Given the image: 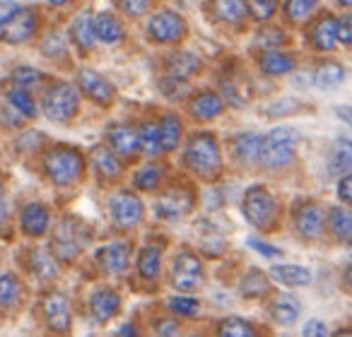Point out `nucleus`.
<instances>
[{"label":"nucleus","instance_id":"nucleus-36","mask_svg":"<svg viewBox=\"0 0 352 337\" xmlns=\"http://www.w3.org/2000/svg\"><path fill=\"white\" fill-rule=\"evenodd\" d=\"M160 268H162V246H145L138 255V272L142 279L152 282V279L160 277Z\"/></svg>","mask_w":352,"mask_h":337},{"label":"nucleus","instance_id":"nucleus-38","mask_svg":"<svg viewBox=\"0 0 352 337\" xmlns=\"http://www.w3.org/2000/svg\"><path fill=\"white\" fill-rule=\"evenodd\" d=\"M239 292L244 299H261L265 294H270V277H265L261 270H249L241 277Z\"/></svg>","mask_w":352,"mask_h":337},{"label":"nucleus","instance_id":"nucleus-4","mask_svg":"<svg viewBox=\"0 0 352 337\" xmlns=\"http://www.w3.org/2000/svg\"><path fill=\"white\" fill-rule=\"evenodd\" d=\"M299 132L292 126H278L263 137L261 147V161L268 169H283L294 161V147H297Z\"/></svg>","mask_w":352,"mask_h":337},{"label":"nucleus","instance_id":"nucleus-3","mask_svg":"<svg viewBox=\"0 0 352 337\" xmlns=\"http://www.w3.org/2000/svg\"><path fill=\"white\" fill-rule=\"evenodd\" d=\"M92 241V229L87 222L78 220V217H65L58 222V226L54 229V239H51V255L63 263L75 260Z\"/></svg>","mask_w":352,"mask_h":337},{"label":"nucleus","instance_id":"nucleus-47","mask_svg":"<svg viewBox=\"0 0 352 337\" xmlns=\"http://www.w3.org/2000/svg\"><path fill=\"white\" fill-rule=\"evenodd\" d=\"M249 15L254 17V20L258 22H265L270 20V17L275 15V10H278V3H273V0H256V3H249Z\"/></svg>","mask_w":352,"mask_h":337},{"label":"nucleus","instance_id":"nucleus-16","mask_svg":"<svg viewBox=\"0 0 352 337\" xmlns=\"http://www.w3.org/2000/svg\"><path fill=\"white\" fill-rule=\"evenodd\" d=\"M309 44L316 51H333L338 41V17L331 12H321L316 20L309 25Z\"/></svg>","mask_w":352,"mask_h":337},{"label":"nucleus","instance_id":"nucleus-35","mask_svg":"<svg viewBox=\"0 0 352 337\" xmlns=\"http://www.w3.org/2000/svg\"><path fill=\"white\" fill-rule=\"evenodd\" d=\"M215 332H217V337H261L254 323H249L241 316L222 318V321L217 323Z\"/></svg>","mask_w":352,"mask_h":337},{"label":"nucleus","instance_id":"nucleus-45","mask_svg":"<svg viewBox=\"0 0 352 337\" xmlns=\"http://www.w3.org/2000/svg\"><path fill=\"white\" fill-rule=\"evenodd\" d=\"M215 12L225 22H239L249 12V8H246V3H239V0H225V3H217Z\"/></svg>","mask_w":352,"mask_h":337},{"label":"nucleus","instance_id":"nucleus-22","mask_svg":"<svg viewBox=\"0 0 352 337\" xmlns=\"http://www.w3.org/2000/svg\"><path fill=\"white\" fill-rule=\"evenodd\" d=\"M261 147H263V137L256 132H239L232 140V154L241 161V164H254L261 161Z\"/></svg>","mask_w":352,"mask_h":337},{"label":"nucleus","instance_id":"nucleus-8","mask_svg":"<svg viewBox=\"0 0 352 337\" xmlns=\"http://www.w3.org/2000/svg\"><path fill=\"white\" fill-rule=\"evenodd\" d=\"M109 217L118 229H131V226H138L142 222L145 207L133 191H118L109 198Z\"/></svg>","mask_w":352,"mask_h":337},{"label":"nucleus","instance_id":"nucleus-7","mask_svg":"<svg viewBox=\"0 0 352 337\" xmlns=\"http://www.w3.org/2000/svg\"><path fill=\"white\" fill-rule=\"evenodd\" d=\"M145 32L155 44H176L186 36V20L174 10H160L147 20Z\"/></svg>","mask_w":352,"mask_h":337},{"label":"nucleus","instance_id":"nucleus-37","mask_svg":"<svg viewBox=\"0 0 352 337\" xmlns=\"http://www.w3.org/2000/svg\"><path fill=\"white\" fill-rule=\"evenodd\" d=\"M138 147H140V152H145V154H150V156L162 154L157 118L155 121H142L140 126H138Z\"/></svg>","mask_w":352,"mask_h":337},{"label":"nucleus","instance_id":"nucleus-62","mask_svg":"<svg viewBox=\"0 0 352 337\" xmlns=\"http://www.w3.org/2000/svg\"><path fill=\"white\" fill-rule=\"evenodd\" d=\"M331 337H352V327H342V330H338L336 335Z\"/></svg>","mask_w":352,"mask_h":337},{"label":"nucleus","instance_id":"nucleus-29","mask_svg":"<svg viewBox=\"0 0 352 337\" xmlns=\"http://www.w3.org/2000/svg\"><path fill=\"white\" fill-rule=\"evenodd\" d=\"M258 68L265 75H287L297 68V63L285 51H265V54L258 56Z\"/></svg>","mask_w":352,"mask_h":337},{"label":"nucleus","instance_id":"nucleus-13","mask_svg":"<svg viewBox=\"0 0 352 337\" xmlns=\"http://www.w3.org/2000/svg\"><path fill=\"white\" fill-rule=\"evenodd\" d=\"M36 27H39V15L34 8L22 5V10L0 30V41L6 44H25L34 36Z\"/></svg>","mask_w":352,"mask_h":337},{"label":"nucleus","instance_id":"nucleus-54","mask_svg":"<svg viewBox=\"0 0 352 337\" xmlns=\"http://www.w3.org/2000/svg\"><path fill=\"white\" fill-rule=\"evenodd\" d=\"M294 111H299L294 99H280V102H275L273 106L268 108L270 116H289V113H294Z\"/></svg>","mask_w":352,"mask_h":337},{"label":"nucleus","instance_id":"nucleus-2","mask_svg":"<svg viewBox=\"0 0 352 337\" xmlns=\"http://www.w3.org/2000/svg\"><path fill=\"white\" fill-rule=\"evenodd\" d=\"M184 164L196 176L212 181L222 169V154H220V145H217V137L212 132H193L188 137L186 152H184Z\"/></svg>","mask_w":352,"mask_h":337},{"label":"nucleus","instance_id":"nucleus-21","mask_svg":"<svg viewBox=\"0 0 352 337\" xmlns=\"http://www.w3.org/2000/svg\"><path fill=\"white\" fill-rule=\"evenodd\" d=\"M94 15L89 10H82L73 22H70V39L78 49L82 51H92L97 44V36H94V25H92Z\"/></svg>","mask_w":352,"mask_h":337},{"label":"nucleus","instance_id":"nucleus-50","mask_svg":"<svg viewBox=\"0 0 352 337\" xmlns=\"http://www.w3.org/2000/svg\"><path fill=\"white\" fill-rule=\"evenodd\" d=\"M155 330H157V337H179V323L174 321L171 316H164L160 321H155Z\"/></svg>","mask_w":352,"mask_h":337},{"label":"nucleus","instance_id":"nucleus-28","mask_svg":"<svg viewBox=\"0 0 352 337\" xmlns=\"http://www.w3.org/2000/svg\"><path fill=\"white\" fill-rule=\"evenodd\" d=\"M25 297V284L17 275L3 272L0 275V311H10Z\"/></svg>","mask_w":352,"mask_h":337},{"label":"nucleus","instance_id":"nucleus-6","mask_svg":"<svg viewBox=\"0 0 352 337\" xmlns=\"http://www.w3.org/2000/svg\"><path fill=\"white\" fill-rule=\"evenodd\" d=\"M241 212H244L246 222L261 231H268L278 220V200L265 186H251L244 193L241 200Z\"/></svg>","mask_w":352,"mask_h":337},{"label":"nucleus","instance_id":"nucleus-23","mask_svg":"<svg viewBox=\"0 0 352 337\" xmlns=\"http://www.w3.org/2000/svg\"><path fill=\"white\" fill-rule=\"evenodd\" d=\"M201 70V58L191 51H176L166 58V75L176 80H188Z\"/></svg>","mask_w":352,"mask_h":337},{"label":"nucleus","instance_id":"nucleus-40","mask_svg":"<svg viewBox=\"0 0 352 337\" xmlns=\"http://www.w3.org/2000/svg\"><path fill=\"white\" fill-rule=\"evenodd\" d=\"M345 80V68L340 63H321L316 70H314V84L318 89H328V87H336Z\"/></svg>","mask_w":352,"mask_h":337},{"label":"nucleus","instance_id":"nucleus-33","mask_svg":"<svg viewBox=\"0 0 352 337\" xmlns=\"http://www.w3.org/2000/svg\"><path fill=\"white\" fill-rule=\"evenodd\" d=\"M166 176V166L162 161H152V164L140 166L135 174H133V186L138 191H155L160 188V183L164 181Z\"/></svg>","mask_w":352,"mask_h":337},{"label":"nucleus","instance_id":"nucleus-18","mask_svg":"<svg viewBox=\"0 0 352 337\" xmlns=\"http://www.w3.org/2000/svg\"><path fill=\"white\" fill-rule=\"evenodd\" d=\"M51 226V210L44 202H27L20 210V229L27 236H44Z\"/></svg>","mask_w":352,"mask_h":337},{"label":"nucleus","instance_id":"nucleus-26","mask_svg":"<svg viewBox=\"0 0 352 337\" xmlns=\"http://www.w3.org/2000/svg\"><path fill=\"white\" fill-rule=\"evenodd\" d=\"M352 169V140L350 137H338L328 152V172L347 176Z\"/></svg>","mask_w":352,"mask_h":337},{"label":"nucleus","instance_id":"nucleus-34","mask_svg":"<svg viewBox=\"0 0 352 337\" xmlns=\"http://www.w3.org/2000/svg\"><path fill=\"white\" fill-rule=\"evenodd\" d=\"M326 224L331 226L333 236H338L340 241H352V207H331V212L326 215Z\"/></svg>","mask_w":352,"mask_h":337},{"label":"nucleus","instance_id":"nucleus-1","mask_svg":"<svg viewBox=\"0 0 352 337\" xmlns=\"http://www.w3.org/2000/svg\"><path fill=\"white\" fill-rule=\"evenodd\" d=\"M44 174L56 186H73L85 174V156L78 147L70 145H51L41 156Z\"/></svg>","mask_w":352,"mask_h":337},{"label":"nucleus","instance_id":"nucleus-15","mask_svg":"<svg viewBox=\"0 0 352 337\" xmlns=\"http://www.w3.org/2000/svg\"><path fill=\"white\" fill-rule=\"evenodd\" d=\"M78 84L92 102L102 104V106H109V104L113 102V94H116L113 92V84L92 68L78 70Z\"/></svg>","mask_w":352,"mask_h":337},{"label":"nucleus","instance_id":"nucleus-60","mask_svg":"<svg viewBox=\"0 0 352 337\" xmlns=\"http://www.w3.org/2000/svg\"><path fill=\"white\" fill-rule=\"evenodd\" d=\"M338 116L347 118V121H350V126H352V108H345V106H340V108H338Z\"/></svg>","mask_w":352,"mask_h":337},{"label":"nucleus","instance_id":"nucleus-52","mask_svg":"<svg viewBox=\"0 0 352 337\" xmlns=\"http://www.w3.org/2000/svg\"><path fill=\"white\" fill-rule=\"evenodd\" d=\"M246 244H249V248H254L256 253L265 255V258H280V255H283V251H280L278 246H270V244H265L263 239H254V236H251V239L246 241Z\"/></svg>","mask_w":352,"mask_h":337},{"label":"nucleus","instance_id":"nucleus-48","mask_svg":"<svg viewBox=\"0 0 352 337\" xmlns=\"http://www.w3.org/2000/svg\"><path fill=\"white\" fill-rule=\"evenodd\" d=\"M285 10H287V15L292 20H304V17H309L316 10V3H311V0H294V3L285 5Z\"/></svg>","mask_w":352,"mask_h":337},{"label":"nucleus","instance_id":"nucleus-57","mask_svg":"<svg viewBox=\"0 0 352 337\" xmlns=\"http://www.w3.org/2000/svg\"><path fill=\"white\" fill-rule=\"evenodd\" d=\"M118 8H121L126 15H133V17H138V15H142V12L150 8V3H145V0H140V3H131V0H123V3H118Z\"/></svg>","mask_w":352,"mask_h":337},{"label":"nucleus","instance_id":"nucleus-42","mask_svg":"<svg viewBox=\"0 0 352 337\" xmlns=\"http://www.w3.org/2000/svg\"><path fill=\"white\" fill-rule=\"evenodd\" d=\"M285 41H287V34L280 27H261L254 34V44L258 49H263V54L265 51H280V46H285Z\"/></svg>","mask_w":352,"mask_h":337},{"label":"nucleus","instance_id":"nucleus-41","mask_svg":"<svg viewBox=\"0 0 352 337\" xmlns=\"http://www.w3.org/2000/svg\"><path fill=\"white\" fill-rule=\"evenodd\" d=\"M10 82H12V87L32 92V89L41 87V82H44V73L36 70V68H32V65H17L10 75Z\"/></svg>","mask_w":352,"mask_h":337},{"label":"nucleus","instance_id":"nucleus-44","mask_svg":"<svg viewBox=\"0 0 352 337\" xmlns=\"http://www.w3.org/2000/svg\"><path fill=\"white\" fill-rule=\"evenodd\" d=\"M41 54H44L46 58H65L68 46H65L63 34H58V32H49V34L41 39Z\"/></svg>","mask_w":352,"mask_h":337},{"label":"nucleus","instance_id":"nucleus-58","mask_svg":"<svg viewBox=\"0 0 352 337\" xmlns=\"http://www.w3.org/2000/svg\"><path fill=\"white\" fill-rule=\"evenodd\" d=\"M8 215H10V202H8L6 188L0 186V224H6Z\"/></svg>","mask_w":352,"mask_h":337},{"label":"nucleus","instance_id":"nucleus-19","mask_svg":"<svg viewBox=\"0 0 352 337\" xmlns=\"http://www.w3.org/2000/svg\"><path fill=\"white\" fill-rule=\"evenodd\" d=\"M225 111V99L222 94L212 92V89H201L188 99V113L201 121H212Z\"/></svg>","mask_w":352,"mask_h":337},{"label":"nucleus","instance_id":"nucleus-5","mask_svg":"<svg viewBox=\"0 0 352 337\" xmlns=\"http://www.w3.org/2000/svg\"><path fill=\"white\" fill-rule=\"evenodd\" d=\"M41 108L51 121L68 123L80 111V89L70 82H54L41 97Z\"/></svg>","mask_w":352,"mask_h":337},{"label":"nucleus","instance_id":"nucleus-31","mask_svg":"<svg viewBox=\"0 0 352 337\" xmlns=\"http://www.w3.org/2000/svg\"><path fill=\"white\" fill-rule=\"evenodd\" d=\"M92 164H94V172H97L102 178H118V176H121V172H123V166H121V161H118V156L113 154L107 145L94 147V150H92Z\"/></svg>","mask_w":352,"mask_h":337},{"label":"nucleus","instance_id":"nucleus-17","mask_svg":"<svg viewBox=\"0 0 352 337\" xmlns=\"http://www.w3.org/2000/svg\"><path fill=\"white\" fill-rule=\"evenodd\" d=\"M97 263L104 272L109 275H123L131 263V244L128 241H113L97 251Z\"/></svg>","mask_w":352,"mask_h":337},{"label":"nucleus","instance_id":"nucleus-61","mask_svg":"<svg viewBox=\"0 0 352 337\" xmlns=\"http://www.w3.org/2000/svg\"><path fill=\"white\" fill-rule=\"evenodd\" d=\"M342 277H345V284L352 289V265H347L345 268V272H342Z\"/></svg>","mask_w":352,"mask_h":337},{"label":"nucleus","instance_id":"nucleus-51","mask_svg":"<svg viewBox=\"0 0 352 337\" xmlns=\"http://www.w3.org/2000/svg\"><path fill=\"white\" fill-rule=\"evenodd\" d=\"M338 41L345 46H352V12H345L338 17Z\"/></svg>","mask_w":352,"mask_h":337},{"label":"nucleus","instance_id":"nucleus-20","mask_svg":"<svg viewBox=\"0 0 352 337\" xmlns=\"http://www.w3.org/2000/svg\"><path fill=\"white\" fill-rule=\"evenodd\" d=\"M118 308H121V294L109 287L94 289L92 297H89V313H92V318L97 323L111 321L118 313Z\"/></svg>","mask_w":352,"mask_h":337},{"label":"nucleus","instance_id":"nucleus-12","mask_svg":"<svg viewBox=\"0 0 352 337\" xmlns=\"http://www.w3.org/2000/svg\"><path fill=\"white\" fill-rule=\"evenodd\" d=\"M292 222L294 229L302 239L314 241L323 234V226H326V215L318 207V202L314 200H302L297 207L292 210Z\"/></svg>","mask_w":352,"mask_h":337},{"label":"nucleus","instance_id":"nucleus-63","mask_svg":"<svg viewBox=\"0 0 352 337\" xmlns=\"http://www.w3.org/2000/svg\"><path fill=\"white\" fill-rule=\"evenodd\" d=\"M191 337H201V335H191Z\"/></svg>","mask_w":352,"mask_h":337},{"label":"nucleus","instance_id":"nucleus-39","mask_svg":"<svg viewBox=\"0 0 352 337\" xmlns=\"http://www.w3.org/2000/svg\"><path fill=\"white\" fill-rule=\"evenodd\" d=\"M8 106L15 113H20L22 118H34L39 113V106H36L32 92H25V89H17V87L8 89Z\"/></svg>","mask_w":352,"mask_h":337},{"label":"nucleus","instance_id":"nucleus-9","mask_svg":"<svg viewBox=\"0 0 352 337\" xmlns=\"http://www.w3.org/2000/svg\"><path fill=\"white\" fill-rule=\"evenodd\" d=\"M203 263L193 251L184 248L176 253L171 263V284L182 292H193L203 284Z\"/></svg>","mask_w":352,"mask_h":337},{"label":"nucleus","instance_id":"nucleus-43","mask_svg":"<svg viewBox=\"0 0 352 337\" xmlns=\"http://www.w3.org/2000/svg\"><path fill=\"white\" fill-rule=\"evenodd\" d=\"M166 308L176 316H184V318H193L198 311H201V301L196 297H171L166 301Z\"/></svg>","mask_w":352,"mask_h":337},{"label":"nucleus","instance_id":"nucleus-49","mask_svg":"<svg viewBox=\"0 0 352 337\" xmlns=\"http://www.w3.org/2000/svg\"><path fill=\"white\" fill-rule=\"evenodd\" d=\"M44 145V135L39 130H25L20 137H17V147L22 152H32V150H39Z\"/></svg>","mask_w":352,"mask_h":337},{"label":"nucleus","instance_id":"nucleus-14","mask_svg":"<svg viewBox=\"0 0 352 337\" xmlns=\"http://www.w3.org/2000/svg\"><path fill=\"white\" fill-rule=\"evenodd\" d=\"M107 147L116 156H133L140 147H138V128L128 126V123H111L104 132Z\"/></svg>","mask_w":352,"mask_h":337},{"label":"nucleus","instance_id":"nucleus-24","mask_svg":"<svg viewBox=\"0 0 352 337\" xmlns=\"http://www.w3.org/2000/svg\"><path fill=\"white\" fill-rule=\"evenodd\" d=\"M157 126H160V142H162V152H171L182 145V135H184V123L176 113H162L157 118Z\"/></svg>","mask_w":352,"mask_h":337},{"label":"nucleus","instance_id":"nucleus-11","mask_svg":"<svg viewBox=\"0 0 352 337\" xmlns=\"http://www.w3.org/2000/svg\"><path fill=\"white\" fill-rule=\"evenodd\" d=\"M41 316H44V323L49 325V330H54L56 335H68L70 332L73 316H70V301L65 294L60 292L46 294L41 299Z\"/></svg>","mask_w":352,"mask_h":337},{"label":"nucleus","instance_id":"nucleus-27","mask_svg":"<svg viewBox=\"0 0 352 337\" xmlns=\"http://www.w3.org/2000/svg\"><path fill=\"white\" fill-rule=\"evenodd\" d=\"M92 25H94V36H97V41L116 44V41L123 39V25L113 12H97Z\"/></svg>","mask_w":352,"mask_h":337},{"label":"nucleus","instance_id":"nucleus-30","mask_svg":"<svg viewBox=\"0 0 352 337\" xmlns=\"http://www.w3.org/2000/svg\"><path fill=\"white\" fill-rule=\"evenodd\" d=\"M27 265H30V272L34 275L36 279H54V277H58V263H56V258L49 253V251L32 248L30 251V258H27Z\"/></svg>","mask_w":352,"mask_h":337},{"label":"nucleus","instance_id":"nucleus-32","mask_svg":"<svg viewBox=\"0 0 352 337\" xmlns=\"http://www.w3.org/2000/svg\"><path fill=\"white\" fill-rule=\"evenodd\" d=\"M299 311H302V306H299L297 299L289 297V294H278V297L273 299V303H270V316H273V321L278 323V325H292V323L297 321Z\"/></svg>","mask_w":352,"mask_h":337},{"label":"nucleus","instance_id":"nucleus-53","mask_svg":"<svg viewBox=\"0 0 352 337\" xmlns=\"http://www.w3.org/2000/svg\"><path fill=\"white\" fill-rule=\"evenodd\" d=\"M302 335H304V337H331V332H328V325H326V323L318 321V318H311V321L304 323Z\"/></svg>","mask_w":352,"mask_h":337},{"label":"nucleus","instance_id":"nucleus-55","mask_svg":"<svg viewBox=\"0 0 352 337\" xmlns=\"http://www.w3.org/2000/svg\"><path fill=\"white\" fill-rule=\"evenodd\" d=\"M338 198H340L347 207H352V174H347V176H342L340 181H338Z\"/></svg>","mask_w":352,"mask_h":337},{"label":"nucleus","instance_id":"nucleus-10","mask_svg":"<svg viewBox=\"0 0 352 337\" xmlns=\"http://www.w3.org/2000/svg\"><path fill=\"white\" fill-rule=\"evenodd\" d=\"M193 200L196 198H193V191L188 186H182V183L171 186L155 200V215L166 222L182 220L186 212H191Z\"/></svg>","mask_w":352,"mask_h":337},{"label":"nucleus","instance_id":"nucleus-46","mask_svg":"<svg viewBox=\"0 0 352 337\" xmlns=\"http://www.w3.org/2000/svg\"><path fill=\"white\" fill-rule=\"evenodd\" d=\"M160 89L166 99H171V102H174V99H184L188 92H191L186 80H176V78H169V75H164V78L160 80Z\"/></svg>","mask_w":352,"mask_h":337},{"label":"nucleus","instance_id":"nucleus-25","mask_svg":"<svg viewBox=\"0 0 352 337\" xmlns=\"http://www.w3.org/2000/svg\"><path fill=\"white\" fill-rule=\"evenodd\" d=\"M270 279L280 282L285 287H307L311 284V270L302 268V265H273L270 268Z\"/></svg>","mask_w":352,"mask_h":337},{"label":"nucleus","instance_id":"nucleus-59","mask_svg":"<svg viewBox=\"0 0 352 337\" xmlns=\"http://www.w3.org/2000/svg\"><path fill=\"white\" fill-rule=\"evenodd\" d=\"M116 337H140V335H138V327L133 323H126V325L118 327Z\"/></svg>","mask_w":352,"mask_h":337},{"label":"nucleus","instance_id":"nucleus-56","mask_svg":"<svg viewBox=\"0 0 352 337\" xmlns=\"http://www.w3.org/2000/svg\"><path fill=\"white\" fill-rule=\"evenodd\" d=\"M20 10H22L20 3H0V30H3Z\"/></svg>","mask_w":352,"mask_h":337}]
</instances>
